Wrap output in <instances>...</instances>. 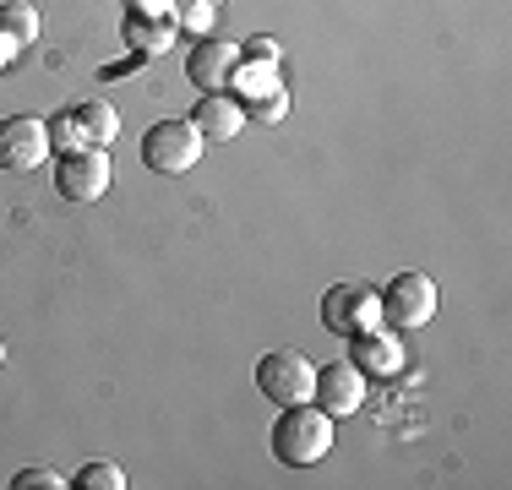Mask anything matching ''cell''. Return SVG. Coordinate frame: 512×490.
<instances>
[{
    "label": "cell",
    "instance_id": "obj_1",
    "mask_svg": "<svg viewBox=\"0 0 512 490\" xmlns=\"http://www.w3.org/2000/svg\"><path fill=\"white\" fill-rule=\"evenodd\" d=\"M333 452V414L316 403H289L273 420V458L284 469H311Z\"/></svg>",
    "mask_w": 512,
    "mask_h": 490
},
{
    "label": "cell",
    "instance_id": "obj_2",
    "mask_svg": "<svg viewBox=\"0 0 512 490\" xmlns=\"http://www.w3.org/2000/svg\"><path fill=\"white\" fill-rule=\"evenodd\" d=\"M202 131L191 126V120H158L153 131H142V164L153 169V175H191V169L202 164Z\"/></svg>",
    "mask_w": 512,
    "mask_h": 490
},
{
    "label": "cell",
    "instance_id": "obj_3",
    "mask_svg": "<svg viewBox=\"0 0 512 490\" xmlns=\"http://www.w3.org/2000/svg\"><path fill=\"white\" fill-rule=\"evenodd\" d=\"M256 392H262L267 403H278V409H289V403H311L316 365L300 349H267L262 360H256Z\"/></svg>",
    "mask_w": 512,
    "mask_h": 490
},
{
    "label": "cell",
    "instance_id": "obj_4",
    "mask_svg": "<svg viewBox=\"0 0 512 490\" xmlns=\"http://www.w3.org/2000/svg\"><path fill=\"white\" fill-rule=\"evenodd\" d=\"M376 300H382V322L393 327V333H414V327H425L436 316L442 289H436L425 273H398L393 284L376 294Z\"/></svg>",
    "mask_w": 512,
    "mask_h": 490
},
{
    "label": "cell",
    "instance_id": "obj_5",
    "mask_svg": "<svg viewBox=\"0 0 512 490\" xmlns=\"http://www.w3.org/2000/svg\"><path fill=\"white\" fill-rule=\"evenodd\" d=\"M109 180H115L109 147H77V153H60V164H55V191L66 196V202H77V207L104 202Z\"/></svg>",
    "mask_w": 512,
    "mask_h": 490
},
{
    "label": "cell",
    "instance_id": "obj_6",
    "mask_svg": "<svg viewBox=\"0 0 512 490\" xmlns=\"http://www.w3.org/2000/svg\"><path fill=\"white\" fill-rule=\"evenodd\" d=\"M50 120L39 115H11L0 120V169L6 175H33V169H44V158H50Z\"/></svg>",
    "mask_w": 512,
    "mask_h": 490
},
{
    "label": "cell",
    "instance_id": "obj_7",
    "mask_svg": "<svg viewBox=\"0 0 512 490\" xmlns=\"http://www.w3.org/2000/svg\"><path fill=\"white\" fill-rule=\"evenodd\" d=\"M322 327L333 338H360L371 327H382V300L360 284H333L322 294Z\"/></svg>",
    "mask_w": 512,
    "mask_h": 490
},
{
    "label": "cell",
    "instance_id": "obj_8",
    "mask_svg": "<svg viewBox=\"0 0 512 490\" xmlns=\"http://www.w3.org/2000/svg\"><path fill=\"white\" fill-rule=\"evenodd\" d=\"M180 33L175 0H126V44L137 55H164Z\"/></svg>",
    "mask_w": 512,
    "mask_h": 490
},
{
    "label": "cell",
    "instance_id": "obj_9",
    "mask_svg": "<svg viewBox=\"0 0 512 490\" xmlns=\"http://www.w3.org/2000/svg\"><path fill=\"white\" fill-rule=\"evenodd\" d=\"M365 371L355 360H333V365H322V371H316V392H311V403L316 409H327L333 414V420H349V414L360 409L365 403Z\"/></svg>",
    "mask_w": 512,
    "mask_h": 490
},
{
    "label": "cell",
    "instance_id": "obj_10",
    "mask_svg": "<svg viewBox=\"0 0 512 490\" xmlns=\"http://www.w3.org/2000/svg\"><path fill=\"white\" fill-rule=\"evenodd\" d=\"M235 66H240V44L213 39V33H207V39L186 55V82H191V88H202V93H218V88H229Z\"/></svg>",
    "mask_w": 512,
    "mask_h": 490
},
{
    "label": "cell",
    "instance_id": "obj_11",
    "mask_svg": "<svg viewBox=\"0 0 512 490\" xmlns=\"http://www.w3.org/2000/svg\"><path fill=\"white\" fill-rule=\"evenodd\" d=\"M191 126L202 131V142H229V137H240V131H246V104H240V98H229V93H202Z\"/></svg>",
    "mask_w": 512,
    "mask_h": 490
},
{
    "label": "cell",
    "instance_id": "obj_12",
    "mask_svg": "<svg viewBox=\"0 0 512 490\" xmlns=\"http://www.w3.org/2000/svg\"><path fill=\"white\" fill-rule=\"evenodd\" d=\"M349 360H355L365 376H371V371H376V376H398V371H404V343H398V338H382V333L371 327V333L355 338V354H349Z\"/></svg>",
    "mask_w": 512,
    "mask_h": 490
},
{
    "label": "cell",
    "instance_id": "obj_13",
    "mask_svg": "<svg viewBox=\"0 0 512 490\" xmlns=\"http://www.w3.org/2000/svg\"><path fill=\"white\" fill-rule=\"evenodd\" d=\"M71 115H77L82 137H88V147H109L120 137V115L104 104V98H82V104H71Z\"/></svg>",
    "mask_w": 512,
    "mask_h": 490
},
{
    "label": "cell",
    "instance_id": "obj_14",
    "mask_svg": "<svg viewBox=\"0 0 512 490\" xmlns=\"http://www.w3.org/2000/svg\"><path fill=\"white\" fill-rule=\"evenodd\" d=\"M229 88L246 98V104H256V98H267V93L284 88V77H278V66H262V60H240L235 77H229Z\"/></svg>",
    "mask_w": 512,
    "mask_h": 490
},
{
    "label": "cell",
    "instance_id": "obj_15",
    "mask_svg": "<svg viewBox=\"0 0 512 490\" xmlns=\"http://www.w3.org/2000/svg\"><path fill=\"white\" fill-rule=\"evenodd\" d=\"M0 33H6V39H17L22 49L39 44V11H33L28 0H6V6H0Z\"/></svg>",
    "mask_w": 512,
    "mask_h": 490
},
{
    "label": "cell",
    "instance_id": "obj_16",
    "mask_svg": "<svg viewBox=\"0 0 512 490\" xmlns=\"http://www.w3.org/2000/svg\"><path fill=\"white\" fill-rule=\"evenodd\" d=\"M71 485H82V490H126V474H120L115 463H82Z\"/></svg>",
    "mask_w": 512,
    "mask_h": 490
},
{
    "label": "cell",
    "instance_id": "obj_17",
    "mask_svg": "<svg viewBox=\"0 0 512 490\" xmlns=\"http://www.w3.org/2000/svg\"><path fill=\"white\" fill-rule=\"evenodd\" d=\"M213 0H175V17H180V28H186V33H202V39H207V33H213Z\"/></svg>",
    "mask_w": 512,
    "mask_h": 490
},
{
    "label": "cell",
    "instance_id": "obj_18",
    "mask_svg": "<svg viewBox=\"0 0 512 490\" xmlns=\"http://www.w3.org/2000/svg\"><path fill=\"white\" fill-rule=\"evenodd\" d=\"M284 115H289V93L284 88L267 93V98H256V104H246V126H278Z\"/></svg>",
    "mask_w": 512,
    "mask_h": 490
},
{
    "label": "cell",
    "instance_id": "obj_19",
    "mask_svg": "<svg viewBox=\"0 0 512 490\" xmlns=\"http://www.w3.org/2000/svg\"><path fill=\"white\" fill-rule=\"evenodd\" d=\"M50 147H60V153L88 147V137H82V126H77V115H71V109H60V115L50 120Z\"/></svg>",
    "mask_w": 512,
    "mask_h": 490
},
{
    "label": "cell",
    "instance_id": "obj_20",
    "mask_svg": "<svg viewBox=\"0 0 512 490\" xmlns=\"http://www.w3.org/2000/svg\"><path fill=\"white\" fill-rule=\"evenodd\" d=\"M60 485H71V480H60L55 469H22V474H11V490H60Z\"/></svg>",
    "mask_w": 512,
    "mask_h": 490
},
{
    "label": "cell",
    "instance_id": "obj_21",
    "mask_svg": "<svg viewBox=\"0 0 512 490\" xmlns=\"http://www.w3.org/2000/svg\"><path fill=\"white\" fill-rule=\"evenodd\" d=\"M278 55H284V49H278V39H267V33H256V39L240 44V60H262V66H278Z\"/></svg>",
    "mask_w": 512,
    "mask_h": 490
},
{
    "label": "cell",
    "instance_id": "obj_22",
    "mask_svg": "<svg viewBox=\"0 0 512 490\" xmlns=\"http://www.w3.org/2000/svg\"><path fill=\"white\" fill-rule=\"evenodd\" d=\"M17 55H22V44H17V39H6V33H0V71H6L11 60H17Z\"/></svg>",
    "mask_w": 512,
    "mask_h": 490
},
{
    "label": "cell",
    "instance_id": "obj_23",
    "mask_svg": "<svg viewBox=\"0 0 512 490\" xmlns=\"http://www.w3.org/2000/svg\"><path fill=\"white\" fill-rule=\"evenodd\" d=\"M0 365H6V343H0Z\"/></svg>",
    "mask_w": 512,
    "mask_h": 490
},
{
    "label": "cell",
    "instance_id": "obj_24",
    "mask_svg": "<svg viewBox=\"0 0 512 490\" xmlns=\"http://www.w3.org/2000/svg\"><path fill=\"white\" fill-rule=\"evenodd\" d=\"M213 6H224V0H213Z\"/></svg>",
    "mask_w": 512,
    "mask_h": 490
}]
</instances>
